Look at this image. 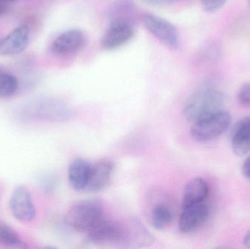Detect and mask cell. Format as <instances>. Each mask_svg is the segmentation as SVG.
I'll return each mask as SVG.
<instances>
[{"label": "cell", "instance_id": "obj_7", "mask_svg": "<svg viewBox=\"0 0 250 249\" xmlns=\"http://www.w3.org/2000/svg\"><path fill=\"white\" fill-rule=\"evenodd\" d=\"M87 234L89 241L95 244L122 242L123 225L105 217Z\"/></svg>", "mask_w": 250, "mask_h": 249}, {"label": "cell", "instance_id": "obj_14", "mask_svg": "<svg viewBox=\"0 0 250 249\" xmlns=\"http://www.w3.org/2000/svg\"><path fill=\"white\" fill-rule=\"evenodd\" d=\"M153 237L146 228L137 220H132L123 225V237L122 243L131 247H142L153 242Z\"/></svg>", "mask_w": 250, "mask_h": 249}, {"label": "cell", "instance_id": "obj_4", "mask_svg": "<svg viewBox=\"0 0 250 249\" xmlns=\"http://www.w3.org/2000/svg\"><path fill=\"white\" fill-rule=\"evenodd\" d=\"M143 20L147 29L165 45L172 49L179 47V32L168 20L152 14L144 15Z\"/></svg>", "mask_w": 250, "mask_h": 249}, {"label": "cell", "instance_id": "obj_8", "mask_svg": "<svg viewBox=\"0 0 250 249\" xmlns=\"http://www.w3.org/2000/svg\"><path fill=\"white\" fill-rule=\"evenodd\" d=\"M208 216V207L204 203L183 208L179 221L182 233L188 234L201 228Z\"/></svg>", "mask_w": 250, "mask_h": 249}, {"label": "cell", "instance_id": "obj_13", "mask_svg": "<svg viewBox=\"0 0 250 249\" xmlns=\"http://www.w3.org/2000/svg\"><path fill=\"white\" fill-rule=\"evenodd\" d=\"M92 164L79 158L69 166L68 181L72 188L77 191L86 190L90 178Z\"/></svg>", "mask_w": 250, "mask_h": 249}, {"label": "cell", "instance_id": "obj_26", "mask_svg": "<svg viewBox=\"0 0 250 249\" xmlns=\"http://www.w3.org/2000/svg\"><path fill=\"white\" fill-rule=\"evenodd\" d=\"M249 2H250V0H249Z\"/></svg>", "mask_w": 250, "mask_h": 249}, {"label": "cell", "instance_id": "obj_10", "mask_svg": "<svg viewBox=\"0 0 250 249\" xmlns=\"http://www.w3.org/2000/svg\"><path fill=\"white\" fill-rule=\"evenodd\" d=\"M114 170V164L108 159H101L95 165H92L86 190L92 192L105 190L111 183Z\"/></svg>", "mask_w": 250, "mask_h": 249}, {"label": "cell", "instance_id": "obj_2", "mask_svg": "<svg viewBox=\"0 0 250 249\" xmlns=\"http://www.w3.org/2000/svg\"><path fill=\"white\" fill-rule=\"evenodd\" d=\"M104 218V209L99 202L85 200L69 209L65 221L70 228L77 232L88 233Z\"/></svg>", "mask_w": 250, "mask_h": 249}, {"label": "cell", "instance_id": "obj_25", "mask_svg": "<svg viewBox=\"0 0 250 249\" xmlns=\"http://www.w3.org/2000/svg\"><path fill=\"white\" fill-rule=\"evenodd\" d=\"M4 1H7V2H11V1H19V0H4Z\"/></svg>", "mask_w": 250, "mask_h": 249}, {"label": "cell", "instance_id": "obj_17", "mask_svg": "<svg viewBox=\"0 0 250 249\" xmlns=\"http://www.w3.org/2000/svg\"><path fill=\"white\" fill-rule=\"evenodd\" d=\"M0 245L13 249L27 248L17 232L9 225L0 222Z\"/></svg>", "mask_w": 250, "mask_h": 249}, {"label": "cell", "instance_id": "obj_12", "mask_svg": "<svg viewBox=\"0 0 250 249\" xmlns=\"http://www.w3.org/2000/svg\"><path fill=\"white\" fill-rule=\"evenodd\" d=\"M233 152L239 156L250 152V115L244 117L236 123L230 136Z\"/></svg>", "mask_w": 250, "mask_h": 249}, {"label": "cell", "instance_id": "obj_9", "mask_svg": "<svg viewBox=\"0 0 250 249\" xmlns=\"http://www.w3.org/2000/svg\"><path fill=\"white\" fill-rule=\"evenodd\" d=\"M30 31L26 26H20L13 29L0 42V54L14 56L24 51L29 40Z\"/></svg>", "mask_w": 250, "mask_h": 249}, {"label": "cell", "instance_id": "obj_21", "mask_svg": "<svg viewBox=\"0 0 250 249\" xmlns=\"http://www.w3.org/2000/svg\"><path fill=\"white\" fill-rule=\"evenodd\" d=\"M242 173L245 178L250 181V155L247 157L242 165Z\"/></svg>", "mask_w": 250, "mask_h": 249}, {"label": "cell", "instance_id": "obj_11", "mask_svg": "<svg viewBox=\"0 0 250 249\" xmlns=\"http://www.w3.org/2000/svg\"><path fill=\"white\" fill-rule=\"evenodd\" d=\"M83 32L79 29H70L59 35L52 43V51L59 55H66L79 51L84 44Z\"/></svg>", "mask_w": 250, "mask_h": 249}, {"label": "cell", "instance_id": "obj_19", "mask_svg": "<svg viewBox=\"0 0 250 249\" xmlns=\"http://www.w3.org/2000/svg\"><path fill=\"white\" fill-rule=\"evenodd\" d=\"M238 102L245 107H250V82L245 83L239 89L237 95Z\"/></svg>", "mask_w": 250, "mask_h": 249}, {"label": "cell", "instance_id": "obj_15", "mask_svg": "<svg viewBox=\"0 0 250 249\" xmlns=\"http://www.w3.org/2000/svg\"><path fill=\"white\" fill-rule=\"evenodd\" d=\"M209 193V187L207 181L201 178L191 180L185 189L182 209L204 203Z\"/></svg>", "mask_w": 250, "mask_h": 249}, {"label": "cell", "instance_id": "obj_3", "mask_svg": "<svg viewBox=\"0 0 250 249\" xmlns=\"http://www.w3.org/2000/svg\"><path fill=\"white\" fill-rule=\"evenodd\" d=\"M231 123L230 114L222 110L192 123L191 135L198 142L210 141L226 133Z\"/></svg>", "mask_w": 250, "mask_h": 249}, {"label": "cell", "instance_id": "obj_6", "mask_svg": "<svg viewBox=\"0 0 250 249\" xmlns=\"http://www.w3.org/2000/svg\"><path fill=\"white\" fill-rule=\"evenodd\" d=\"M135 34L133 24L131 22H111L102 39V45L108 51L117 49L129 42Z\"/></svg>", "mask_w": 250, "mask_h": 249}, {"label": "cell", "instance_id": "obj_5", "mask_svg": "<svg viewBox=\"0 0 250 249\" xmlns=\"http://www.w3.org/2000/svg\"><path fill=\"white\" fill-rule=\"evenodd\" d=\"M10 208L14 217L20 222H32L36 216L30 192L22 186L13 191L10 197Z\"/></svg>", "mask_w": 250, "mask_h": 249}, {"label": "cell", "instance_id": "obj_23", "mask_svg": "<svg viewBox=\"0 0 250 249\" xmlns=\"http://www.w3.org/2000/svg\"><path fill=\"white\" fill-rule=\"evenodd\" d=\"M9 9V2L4 0H0V16L5 14Z\"/></svg>", "mask_w": 250, "mask_h": 249}, {"label": "cell", "instance_id": "obj_16", "mask_svg": "<svg viewBox=\"0 0 250 249\" xmlns=\"http://www.w3.org/2000/svg\"><path fill=\"white\" fill-rule=\"evenodd\" d=\"M173 213L168 206L164 203L156 205L151 211V225L158 230H163L173 221Z\"/></svg>", "mask_w": 250, "mask_h": 249}, {"label": "cell", "instance_id": "obj_18", "mask_svg": "<svg viewBox=\"0 0 250 249\" xmlns=\"http://www.w3.org/2000/svg\"><path fill=\"white\" fill-rule=\"evenodd\" d=\"M19 88V82L15 76L7 73L0 74V99L13 96Z\"/></svg>", "mask_w": 250, "mask_h": 249}, {"label": "cell", "instance_id": "obj_22", "mask_svg": "<svg viewBox=\"0 0 250 249\" xmlns=\"http://www.w3.org/2000/svg\"><path fill=\"white\" fill-rule=\"evenodd\" d=\"M147 1L153 5L163 6L171 4L173 0H147Z\"/></svg>", "mask_w": 250, "mask_h": 249}, {"label": "cell", "instance_id": "obj_20", "mask_svg": "<svg viewBox=\"0 0 250 249\" xmlns=\"http://www.w3.org/2000/svg\"><path fill=\"white\" fill-rule=\"evenodd\" d=\"M227 0H201L204 10L208 13H214L221 9Z\"/></svg>", "mask_w": 250, "mask_h": 249}, {"label": "cell", "instance_id": "obj_1", "mask_svg": "<svg viewBox=\"0 0 250 249\" xmlns=\"http://www.w3.org/2000/svg\"><path fill=\"white\" fill-rule=\"evenodd\" d=\"M226 95L220 89L206 86L194 92L187 101L184 115L188 121L195 122L203 117L223 110Z\"/></svg>", "mask_w": 250, "mask_h": 249}, {"label": "cell", "instance_id": "obj_24", "mask_svg": "<svg viewBox=\"0 0 250 249\" xmlns=\"http://www.w3.org/2000/svg\"><path fill=\"white\" fill-rule=\"evenodd\" d=\"M243 244L245 247L250 249V231L245 235L243 240Z\"/></svg>", "mask_w": 250, "mask_h": 249}]
</instances>
